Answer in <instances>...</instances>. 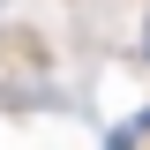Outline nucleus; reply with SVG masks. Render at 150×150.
I'll use <instances>...</instances> for the list:
<instances>
[{"instance_id":"f257e3e1","label":"nucleus","mask_w":150,"mask_h":150,"mask_svg":"<svg viewBox=\"0 0 150 150\" xmlns=\"http://www.w3.org/2000/svg\"><path fill=\"white\" fill-rule=\"evenodd\" d=\"M143 135H150V112H135V120H120V128L105 135V150H135Z\"/></svg>"},{"instance_id":"f03ea898","label":"nucleus","mask_w":150,"mask_h":150,"mask_svg":"<svg viewBox=\"0 0 150 150\" xmlns=\"http://www.w3.org/2000/svg\"><path fill=\"white\" fill-rule=\"evenodd\" d=\"M143 53H150V23H143Z\"/></svg>"}]
</instances>
